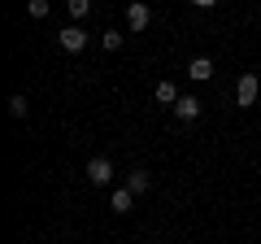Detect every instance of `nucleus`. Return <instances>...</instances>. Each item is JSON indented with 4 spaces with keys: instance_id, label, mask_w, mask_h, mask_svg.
<instances>
[{
    "instance_id": "nucleus-12",
    "label": "nucleus",
    "mask_w": 261,
    "mask_h": 244,
    "mask_svg": "<svg viewBox=\"0 0 261 244\" xmlns=\"http://www.w3.org/2000/svg\"><path fill=\"white\" fill-rule=\"evenodd\" d=\"M65 9H70V18H87L92 13V0H65Z\"/></svg>"
},
{
    "instance_id": "nucleus-7",
    "label": "nucleus",
    "mask_w": 261,
    "mask_h": 244,
    "mask_svg": "<svg viewBox=\"0 0 261 244\" xmlns=\"http://www.w3.org/2000/svg\"><path fill=\"white\" fill-rule=\"evenodd\" d=\"M130 205H135V192H130V188H118V192L109 197V209H113V214H130Z\"/></svg>"
},
{
    "instance_id": "nucleus-10",
    "label": "nucleus",
    "mask_w": 261,
    "mask_h": 244,
    "mask_svg": "<svg viewBox=\"0 0 261 244\" xmlns=\"http://www.w3.org/2000/svg\"><path fill=\"white\" fill-rule=\"evenodd\" d=\"M27 113H31L27 96H22V92H13V96H9V118H27Z\"/></svg>"
},
{
    "instance_id": "nucleus-15",
    "label": "nucleus",
    "mask_w": 261,
    "mask_h": 244,
    "mask_svg": "<svg viewBox=\"0 0 261 244\" xmlns=\"http://www.w3.org/2000/svg\"><path fill=\"white\" fill-rule=\"evenodd\" d=\"M157 244H166V240H157Z\"/></svg>"
},
{
    "instance_id": "nucleus-4",
    "label": "nucleus",
    "mask_w": 261,
    "mask_h": 244,
    "mask_svg": "<svg viewBox=\"0 0 261 244\" xmlns=\"http://www.w3.org/2000/svg\"><path fill=\"white\" fill-rule=\"evenodd\" d=\"M257 75H240V83H235V105H252L257 101Z\"/></svg>"
},
{
    "instance_id": "nucleus-11",
    "label": "nucleus",
    "mask_w": 261,
    "mask_h": 244,
    "mask_svg": "<svg viewBox=\"0 0 261 244\" xmlns=\"http://www.w3.org/2000/svg\"><path fill=\"white\" fill-rule=\"evenodd\" d=\"M48 9H53L48 0H27V13H31L35 22H44V18H48Z\"/></svg>"
},
{
    "instance_id": "nucleus-8",
    "label": "nucleus",
    "mask_w": 261,
    "mask_h": 244,
    "mask_svg": "<svg viewBox=\"0 0 261 244\" xmlns=\"http://www.w3.org/2000/svg\"><path fill=\"white\" fill-rule=\"evenodd\" d=\"M126 188L140 197V192H148V188H152V175H148V170H130V175H126Z\"/></svg>"
},
{
    "instance_id": "nucleus-9",
    "label": "nucleus",
    "mask_w": 261,
    "mask_h": 244,
    "mask_svg": "<svg viewBox=\"0 0 261 244\" xmlns=\"http://www.w3.org/2000/svg\"><path fill=\"white\" fill-rule=\"evenodd\" d=\"M152 96H157V105H178V87L170 83V79H161V83H157V92H152Z\"/></svg>"
},
{
    "instance_id": "nucleus-1",
    "label": "nucleus",
    "mask_w": 261,
    "mask_h": 244,
    "mask_svg": "<svg viewBox=\"0 0 261 244\" xmlns=\"http://www.w3.org/2000/svg\"><path fill=\"white\" fill-rule=\"evenodd\" d=\"M87 179H92L96 188H105V183L113 179V161L109 157H92V161H87Z\"/></svg>"
},
{
    "instance_id": "nucleus-13",
    "label": "nucleus",
    "mask_w": 261,
    "mask_h": 244,
    "mask_svg": "<svg viewBox=\"0 0 261 244\" xmlns=\"http://www.w3.org/2000/svg\"><path fill=\"white\" fill-rule=\"evenodd\" d=\"M122 39H126V35H118V31H105V35H100V44L109 48V53H118V48H122Z\"/></svg>"
},
{
    "instance_id": "nucleus-6",
    "label": "nucleus",
    "mask_w": 261,
    "mask_h": 244,
    "mask_svg": "<svg viewBox=\"0 0 261 244\" xmlns=\"http://www.w3.org/2000/svg\"><path fill=\"white\" fill-rule=\"evenodd\" d=\"M174 113H178L183 122H196V118H200V101H196V96H178Z\"/></svg>"
},
{
    "instance_id": "nucleus-2",
    "label": "nucleus",
    "mask_w": 261,
    "mask_h": 244,
    "mask_svg": "<svg viewBox=\"0 0 261 244\" xmlns=\"http://www.w3.org/2000/svg\"><path fill=\"white\" fill-rule=\"evenodd\" d=\"M126 22H130V31H144L152 22V9L144 5V0H130V5H126Z\"/></svg>"
},
{
    "instance_id": "nucleus-3",
    "label": "nucleus",
    "mask_w": 261,
    "mask_h": 244,
    "mask_svg": "<svg viewBox=\"0 0 261 244\" xmlns=\"http://www.w3.org/2000/svg\"><path fill=\"white\" fill-rule=\"evenodd\" d=\"M57 39H61L65 53H83V48H87V31H83V27H65Z\"/></svg>"
},
{
    "instance_id": "nucleus-14",
    "label": "nucleus",
    "mask_w": 261,
    "mask_h": 244,
    "mask_svg": "<svg viewBox=\"0 0 261 244\" xmlns=\"http://www.w3.org/2000/svg\"><path fill=\"white\" fill-rule=\"evenodd\" d=\"M192 5H196V9H214L218 0H192Z\"/></svg>"
},
{
    "instance_id": "nucleus-5",
    "label": "nucleus",
    "mask_w": 261,
    "mask_h": 244,
    "mask_svg": "<svg viewBox=\"0 0 261 244\" xmlns=\"http://www.w3.org/2000/svg\"><path fill=\"white\" fill-rule=\"evenodd\" d=\"M187 79H192V83H209V79H214V61H209V57H192Z\"/></svg>"
}]
</instances>
